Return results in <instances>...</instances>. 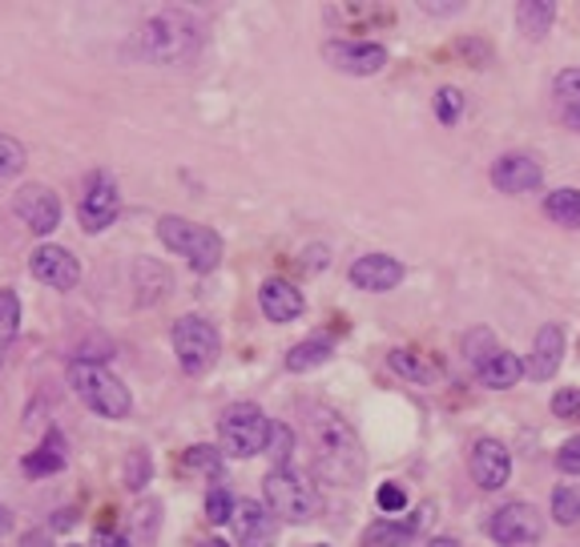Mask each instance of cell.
Listing matches in <instances>:
<instances>
[{"instance_id": "obj_34", "label": "cell", "mask_w": 580, "mask_h": 547, "mask_svg": "<svg viewBox=\"0 0 580 547\" xmlns=\"http://www.w3.org/2000/svg\"><path fill=\"white\" fill-rule=\"evenodd\" d=\"M552 415H557V419L580 423V391H572V386L557 391V398H552Z\"/></svg>"}, {"instance_id": "obj_14", "label": "cell", "mask_w": 580, "mask_h": 547, "mask_svg": "<svg viewBox=\"0 0 580 547\" xmlns=\"http://www.w3.org/2000/svg\"><path fill=\"white\" fill-rule=\"evenodd\" d=\"M327 61H331L339 73H351V77H371L387 65V48L371 45V41H331L322 48Z\"/></svg>"}, {"instance_id": "obj_5", "label": "cell", "mask_w": 580, "mask_h": 547, "mask_svg": "<svg viewBox=\"0 0 580 547\" xmlns=\"http://www.w3.org/2000/svg\"><path fill=\"white\" fill-rule=\"evenodd\" d=\"M157 238H162V245H166L169 254H182L190 258V266L198 270V274H210V270H218V262H222V238L214 230H206V226H194V221L186 218H162L157 221Z\"/></svg>"}, {"instance_id": "obj_24", "label": "cell", "mask_w": 580, "mask_h": 547, "mask_svg": "<svg viewBox=\"0 0 580 547\" xmlns=\"http://www.w3.org/2000/svg\"><path fill=\"white\" fill-rule=\"evenodd\" d=\"M331 354H335L331 338H303L298 347L286 350V371H295V374L315 371V367H322V362L331 359Z\"/></svg>"}, {"instance_id": "obj_42", "label": "cell", "mask_w": 580, "mask_h": 547, "mask_svg": "<svg viewBox=\"0 0 580 547\" xmlns=\"http://www.w3.org/2000/svg\"><path fill=\"white\" fill-rule=\"evenodd\" d=\"M4 527H9V512H4V507H0V532H4Z\"/></svg>"}, {"instance_id": "obj_29", "label": "cell", "mask_w": 580, "mask_h": 547, "mask_svg": "<svg viewBox=\"0 0 580 547\" xmlns=\"http://www.w3.org/2000/svg\"><path fill=\"white\" fill-rule=\"evenodd\" d=\"M266 455L274 467L295 463V431L286 423H271V439H266Z\"/></svg>"}, {"instance_id": "obj_25", "label": "cell", "mask_w": 580, "mask_h": 547, "mask_svg": "<svg viewBox=\"0 0 580 547\" xmlns=\"http://www.w3.org/2000/svg\"><path fill=\"white\" fill-rule=\"evenodd\" d=\"M545 214L557 226H565V230H580V189L565 186V189H552L545 198Z\"/></svg>"}, {"instance_id": "obj_6", "label": "cell", "mask_w": 580, "mask_h": 547, "mask_svg": "<svg viewBox=\"0 0 580 547\" xmlns=\"http://www.w3.org/2000/svg\"><path fill=\"white\" fill-rule=\"evenodd\" d=\"M218 435H222V455H230V459H254V455H266L271 419L254 403H234V407L222 411Z\"/></svg>"}, {"instance_id": "obj_32", "label": "cell", "mask_w": 580, "mask_h": 547, "mask_svg": "<svg viewBox=\"0 0 580 547\" xmlns=\"http://www.w3.org/2000/svg\"><path fill=\"white\" fill-rule=\"evenodd\" d=\"M431 109H436L439 125H456V121L463 117V94L460 89H439L436 101H431Z\"/></svg>"}, {"instance_id": "obj_9", "label": "cell", "mask_w": 580, "mask_h": 547, "mask_svg": "<svg viewBox=\"0 0 580 547\" xmlns=\"http://www.w3.org/2000/svg\"><path fill=\"white\" fill-rule=\"evenodd\" d=\"M230 532H234L238 547H274L278 539V519L266 503L238 500L234 515H230Z\"/></svg>"}, {"instance_id": "obj_17", "label": "cell", "mask_w": 580, "mask_h": 547, "mask_svg": "<svg viewBox=\"0 0 580 547\" xmlns=\"http://www.w3.org/2000/svg\"><path fill=\"white\" fill-rule=\"evenodd\" d=\"M259 306H262V315L271 318V322H295V318H303V310H307V298L298 294V286H291L286 278H271V282H262V291H259Z\"/></svg>"}, {"instance_id": "obj_33", "label": "cell", "mask_w": 580, "mask_h": 547, "mask_svg": "<svg viewBox=\"0 0 580 547\" xmlns=\"http://www.w3.org/2000/svg\"><path fill=\"white\" fill-rule=\"evenodd\" d=\"M24 145L9 133H0V177H17L24 169Z\"/></svg>"}, {"instance_id": "obj_19", "label": "cell", "mask_w": 580, "mask_h": 547, "mask_svg": "<svg viewBox=\"0 0 580 547\" xmlns=\"http://www.w3.org/2000/svg\"><path fill=\"white\" fill-rule=\"evenodd\" d=\"M387 367L400 374V379H407V383H419V386H431V383H439V379H444V367H439L431 354H424V350H407V347L391 350Z\"/></svg>"}, {"instance_id": "obj_8", "label": "cell", "mask_w": 580, "mask_h": 547, "mask_svg": "<svg viewBox=\"0 0 580 547\" xmlns=\"http://www.w3.org/2000/svg\"><path fill=\"white\" fill-rule=\"evenodd\" d=\"M488 536L500 547H536L545 536V519L533 503H504L492 519H488Z\"/></svg>"}, {"instance_id": "obj_12", "label": "cell", "mask_w": 580, "mask_h": 547, "mask_svg": "<svg viewBox=\"0 0 580 547\" xmlns=\"http://www.w3.org/2000/svg\"><path fill=\"white\" fill-rule=\"evenodd\" d=\"M121 214V198H118V186L109 177H94L89 189L81 194V206H77V218H81V230L85 233H101L109 230Z\"/></svg>"}, {"instance_id": "obj_2", "label": "cell", "mask_w": 580, "mask_h": 547, "mask_svg": "<svg viewBox=\"0 0 580 547\" xmlns=\"http://www.w3.org/2000/svg\"><path fill=\"white\" fill-rule=\"evenodd\" d=\"M262 500L274 512V519H283V524H310L319 515V488L295 463H283L266 471V479H262Z\"/></svg>"}, {"instance_id": "obj_3", "label": "cell", "mask_w": 580, "mask_h": 547, "mask_svg": "<svg viewBox=\"0 0 580 547\" xmlns=\"http://www.w3.org/2000/svg\"><path fill=\"white\" fill-rule=\"evenodd\" d=\"M69 383L77 391V398L89 411H97V415H106V419H130L133 415L130 386L121 383L109 367H101V362H73Z\"/></svg>"}, {"instance_id": "obj_21", "label": "cell", "mask_w": 580, "mask_h": 547, "mask_svg": "<svg viewBox=\"0 0 580 547\" xmlns=\"http://www.w3.org/2000/svg\"><path fill=\"white\" fill-rule=\"evenodd\" d=\"M524 374H528V362L508 354V350H496V354L480 367V383H484L488 391H512Z\"/></svg>"}, {"instance_id": "obj_16", "label": "cell", "mask_w": 580, "mask_h": 547, "mask_svg": "<svg viewBox=\"0 0 580 547\" xmlns=\"http://www.w3.org/2000/svg\"><path fill=\"white\" fill-rule=\"evenodd\" d=\"M403 282V266L395 262L391 254H363L351 266V286L368 294H383V291H395Z\"/></svg>"}, {"instance_id": "obj_18", "label": "cell", "mask_w": 580, "mask_h": 547, "mask_svg": "<svg viewBox=\"0 0 580 547\" xmlns=\"http://www.w3.org/2000/svg\"><path fill=\"white\" fill-rule=\"evenodd\" d=\"M560 359H565V335H560V327H540L533 342V359H528V374H533L536 383H548L560 371Z\"/></svg>"}, {"instance_id": "obj_41", "label": "cell", "mask_w": 580, "mask_h": 547, "mask_svg": "<svg viewBox=\"0 0 580 547\" xmlns=\"http://www.w3.org/2000/svg\"><path fill=\"white\" fill-rule=\"evenodd\" d=\"M194 547H230V544H226V539H198Z\"/></svg>"}, {"instance_id": "obj_39", "label": "cell", "mask_w": 580, "mask_h": 547, "mask_svg": "<svg viewBox=\"0 0 580 547\" xmlns=\"http://www.w3.org/2000/svg\"><path fill=\"white\" fill-rule=\"evenodd\" d=\"M427 12H439V17H456V12H463V4H427Z\"/></svg>"}, {"instance_id": "obj_26", "label": "cell", "mask_w": 580, "mask_h": 547, "mask_svg": "<svg viewBox=\"0 0 580 547\" xmlns=\"http://www.w3.org/2000/svg\"><path fill=\"white\" fill-rule=\"evenodd\" d=\"M516 21H521V29L533 41H540L552 29V21H557V4H548V0H524V4H516Z\"/></svg>"}, {"instance_id": "obj_40", "label": "cell", "mask_w": 580, "mask_h": 547, "mask_svg": "<svg viewBox=\"0 0 580 547\" xmlns=\"http://www.w3.org/2000/svg\"><path fill=\"white\" fill-rule=\"evenodd\" d=\"M424 547H460V544H456L451 536H436V539H427Z\"/></svg>"}, {"instance_id": "obj_20", "label": "cell", "mask_w": 580, "mask_h": 547, "mask_svg": "<svg viewBox=\"0 0 580 547\" xmlns=\"http://www.w3.org/2000/svg\"><path fill=\"white\" fill-rule=\"evenodd\" d=\"M431 524V507H424V515H412V519H403V524H395V519H380V524H371L368 532H363V547H403L412 544L415 536H419V527Z\"/></svg>"}, {"instance_id": "obj_35", "label": "cell", "mask_w": 580, "mask_h": 547, "mask_svg": "<svg viewBox=\"0 0 580 547\" xmlns=\"http://www.w3.org/2000/svg\"><path fill=\"white\" fill-rule=\"evenodd\" d=\"M557 467L565 475H580V435L565 439V447L557 451Z\"/></svg>"}, {"instance_id": "obj_43", "label": "cell", "mask_w": 580, "mask_h": 547, "mask_svg": "<svg viewBox=\"0 0 580 547\" xmlns=\"http://www.w3.org/2000/svg\"><path fill=\"white\" fill-rule=\"evenodd\" d=\"M69 547H85V544H69Z\"/></svg>"}, {"instance_id": "obj_11", "label": "cell", "mask_w": 580, "mask_h": 547, "mask_svg": "<svg viewBox=\"0 0 580 547\" xmlns=\"http://www.w3.org/2000/svg\"><path fill=\"white\" fill-rule=\"evenodd\" d=\"M468 471L484 491H500L512 479V455L500 439H475L468 455Z\"/></svg>"}, {"instance_id": "obj_22", "label": "cell", "mask_w": 580, "mask_h": 547, "mask_svg": "<svg viewBox=\"0 0 580 547\" xmlns=\"http://www.w3.org/2000/svg\"><path fill=\"white\" fill-rule=\"evenodd\" d=\"M65 459H69V451H65V435L61 431H48L45 435V442L36 447L29 459H24V471L33 479H41V475H57L61 467H65Z\"/></svg>"}, {"instance_id": "obj_1", "label": "cell", "mask_w": 580, "mask_h": 547, "mask_svg": "<svg viewBox=\"0 0 580 547\" xmlns=\"http://www.w3.org/2000/svg\"><path fill=\"white\" fill-rule=\"evenodd\" d=\"M307 431L319 475H327L339 488L355 483V475L363 471V447H359V435L351 431V423L331 407H315L307 415Z\"/></svg>"}, {"instance_id": "obj_27", "label": "cell", "mask_w": 580, "mask_h": 547, "mask_svg": "<svg viewBox=\"0 0 580 547\" xmlns=\"http://www.w3.org/2000/svg\"><path fill=\"white\" fill-rule=\"evenodd\" d=\"M182 467L201 471L206 479H222L226 455H222V447H210V442H201V447H190V451L182 455Z\"/></svg>"}, {"instance_id": "obj_28", "label": "cell", "mask_w": 580, "mask_h": 547, "mask_svg": "<svg viewBox=\"0 0 580 547\" xmlns=\"http://www.w3.org/2000/svg\"><path fill=\"white\" fill-rule=\"evenodd\" d=\"M552 519L560 527H577L580 524V488L565 483V488L552 491Z\"/></svg>"}, {"instance_id": "obj_31", "label": "cell", "mask_w": 580, "mask_h": 547, "mask_svg": "<svg viewBox=\"0 0 580 547\" xmlns=\"http://www.w3.org/2000/svg\"><path fill=\"white\" fill-rule=\"evenodd\" d=\"M234 507H238V500L222 488V483H214V488L206 491V519H210V524H230Z\"/></svg>"}, {"instance_id": "obj_15", "label": "cell", "mask_w": 580, "mask_h": 547, "mask_svg": "<svg viewBox=\"0 0 580 547\" xmlns=\"http://www.w3.org/2000/svg\"><path fill=\"white\" fill-rule=\"evenodd\" d=\"M540 182H545V169L528 153H504L492 165V186L500 194H528V189H540Z\"/></svg>"}, {"instance_id": "obj_4", "label": "cell", "mask_w": 580, "mask_h": 547, "mask_svg": "<svg viewBox=\"0 0 580 547\" xmlns=\"http://www.w3.org/2000/svg\"><path fill=\"white\" fill-rule=\"evenodd\" d=\"M142 53L157 65H186L198 57V29L182 12H162L142 24Z\"/></svg>"}, {"instance_id": "obj_30", "label": "cell", "mask_w": 580, "mask_h": 547, "mask_svg": "<svg viewBox=\"0 0 580 547\" xmlns=\"http://www.w3.org/2000/svg\"><path fill=\"white\" fill-rule=\"evenodd\" d=\"M21 330V298L12 291H0V350L9 347Z\"/></svg>"}, {"instance_id": "obj_38", "label": "cell", "mask_w": 580, "mask_h": 547, "mask_svg": "<svg viewBox=\"0 0 580 547\" xmlns=\"http://www.w3.org/2000/svg\"><path fill=\"white\" fill-rule=\"evenodd\" d=\"M94 547H133V544H130V536H121V532H97Z\"/></svg>"}, {"instance_id": "obj_10", "label": "cell", "mask_w": 580, "mask_h": 547, "mask_svg": "<svg viewBox=\"0 0 580 547\" xmlns=\"http://www.w3.org/2000/svg\"><path fill=\"white\" fill-rule=\"evenodd\" d=\"M29 270H33L36 282H45L53 291H73L81 282V262L65 245H36L29 254Z\"/></svg>"}, {"instance_id": "obj_37", "label": "cell", "mask_w": 580, "mask_h": 547, "mask_svg": "<svg viewBox=\"0 0 580 547\" xmlns=\"http://www.w3.org/2000/svg\"><path fill=\"white\" fill-rule=\"evenodd\" d=\"M375 500H380V507L387 515H395V512H403V507H407V495H403L400 483H383V488L375 491Z\"/></svg>"}, {"instance_id": "obj_13", "label": "cell", "mask_w": 580, "mask_h": 547, "mask_svg": "<svg viewBox=\"0 0 580 547\" xmlns=\"http://www.w3.org/2000/svg\"><path fill=\"white\" fill-rule=\"evenodd\" d=\"M12 214L33 233H53L61 226V201L48 186H24L12 198Z\"/></svg>"}, {"instance_id": "obj_7", "label": "cell", "mask_w": 580, "mask_h": 547, "mask_svg": "<svg viewBox=\"0 0 580 547\" xmlns=\"http://www.w3.org/2000/svg\"><path fill=\"white\" fill-rule=\"evenodd\" d=\"M174 354H178L182 371L186 374H206L218 362V350H222V338L214 330V322H206L201 315H186L174 322Z\"/></svg>"}, {"instance_id": "obj_23", "label": "cell", "mask_w": 580, "mask_h": 547, "mask_svg": "<svg viewBox=\"0 0 580 547\" xmlns=\"http://www.w3.org/2000/svg\"><path fill=\"white\" fill-rule=\"evenodd\" d=\"M552 101H557L560 121L569 129H580V69H565L552 85Z\"/></svg>"}, {"instance_id": "obj_44", "label": "cell", "mask_w": 580, "mask_h": 547, "mask_svg": "<svg viewBox=\"0 0 580 547\" xmlns=\"http://www.w3.org/2000/svg\"><path fill=\"white\" fill-rule=\"evenodd\" d=\"M315 547H327V544H315Z\"/></svg>"}, {"instance_id": "obj_36", "label": "cell", "mask_w": 580, "mask_h": 547, "mask_svg": "<svg viewBox=\"0 0 580 547\" xmlns=\"http://www.w3.org/2000/svg\"><path fill=\"white\" fill-rule=\"evenodd\" d=\"M145 479H150V459H145V451H133V459L125 463V483H130L133 491H142Z\"/></svg>"}]
</instances>
